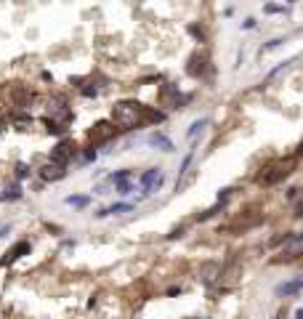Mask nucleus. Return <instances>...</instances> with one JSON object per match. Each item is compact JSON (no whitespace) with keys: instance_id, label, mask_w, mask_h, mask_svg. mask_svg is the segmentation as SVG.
I'll return each instance as SVG.
<instances>
[{"instance_id":"1","label":"nucleus","mask_w":303,"mask_h":319,"mask_svg":"<svg viewBox=\"0 0 303 319\" xmlns=\"http://www.w3.org/2000/svg\"><path fill=\"white\" fill-rule=\"evenodd\" d=\"M163 120V112H155L138 101H117L112 107V125L117 130H133L144 123H160Z\"/></svg>"},{"instance_id":"2","label":"nucleus","mask_w":303,"mask_h":319,"mask_svg":"<svg viewBox=\"0 0 303 319\" xmlns=\"http://www.w3.org/2000/svg\"><path fill=\"white\" fill-rule=\"evenodd\" d=\"M292 168H295V157H277L266 163L261 168V176H258V184L261 186H274L279 181H285V178L292 173Z\"/></svg>"},{"instance_id":"3","label":"nucleus","mask_w":303,"mask_h":319,"mask_svg":"<svg viewBox=\"0 0 303 319\" xmlns=\"http://www.w3.org/2000/svg\"><path fill=\"white\" fill-rule=\"evenodd\" d=\"M48 115H51L48 120H51V123H56V125H59V123H69L72 112L67 107V99H64V96H53L48 101Z\"/></svg>"},{"instance_id":"4","label":"nucleus","mask_w":303,"mask_h":319,"mask_svg":"<svg viewBox=\"0 0 303 319\" xmlns=\"http://www.w3.org/2000/svg\"><path fill=\"white\" fill-rule=\"evenodd\" d=\"M298 256H303V231L285 237V245H282L279 261H292V258H298Z\"/></svg>"},{"instance_id":"5","label":"nucleus","mask_w":303,"mask_h":319,"mask_svg":"<svg viewBox=\"0 0 303 319\" xmlns=\"http://www.w3.org/2000/svg\"><path fill=\"white\" fill-rule=\"evenodd\" d=\"M207 64H210V56H207V51H194L192 56H189V64H186L189 77H205Z\"/></svg>"},{"instance_id":"6","label":"nucleus","mask_w":303,"mask_h":319,"mask_svg":"<svg viewBox=\"0 0 303 319\" xmlns=\"http://www.w3.org/2000/svg\"><path fill=\"white\" fill-rule=\"evenodd\" d=\"M115 133H117V128L112 125L109 120H101V123H96V125L88 130V141L91 144H104V141H109Z\"/></svg>"},{"instance_id":"7","label":"nucleus","mask_w":303,"mask_h":319,"mask_svg":"<svg viewBox=\"0 0 303 319\" xmlns=\"http://www.w3.org/2000/svg\"><path fill=\"white\" fill-rule=\"evenodd\" d=\"M163 181H165V176H163V171L160 168H149V171L141 176V189H144V194H152V192H157L160 186H163Z\"/></svg>"},{"instance_id":"8","label":"nucleus","mask_w":303,"mask_h":319,"mask_svg":"<svg viewBox=\"0 0 303 319\" xmlns=\"http://www.w3.org/2000/svg\"><path fill=\"white\" fill-rule=\"evenodd\" d=\"M67 176V165L61 163H53V160H48L43 168H40V178L43 181H59V178Z\"/></svg>"},{"instance_id":"9","label":"nucleus","mask_w":303,"mask_h":319,"mask_svg":"<svg viewBox=\"0 0 303 319\" xmlns=\"http://www.w3.org/2000/svg\"><path fill=\"white\" fill-rule=\"evenodd\" d=\"M8 96H11L14 107H19V109L30 107V101H32V93L27 91L24 86H11V91H8Z\"/></svg>"},{"instance_id":"10","label":"nucleus","mask_w":303,"mask_h":319,"mask_svg":"<svg viewBox=\"0 0 303 319\" xmlns=\"http://www.w3.org/2000/svg\"><path fill=\"white\" fill-rule=\"evenodd\" d=\"M72 154H74V144H72V141H61V144H56V146H53L51 160H53V163L67 165V160H69Z\"/></svg>"},{"instance_id":"11","label":"nucleus","mask_w":303,"mask_h":319,"mask_svg":"<svg viewBox=\"0 0 303 319\" xmlns=\"http://www.w3.org/2000/svg\"><path fill=\"white\" fill-rule=\"evenodd\" d=\"M30 253V242H16V245L6 253V258H0V266H11L14 261H19L22 256H27Z\"/></svg>"},{"instance_id":"12","label":"nucleus","mask_w":303,"mask_h":319,"mask_svg":"<svg viewBox=\"0 0 303 319\" xmlns=\"http://www.w3.org/2000/svg\"><path fill=\"white\" fill-rule=\"evenodd\" d=\"M300 290H303V277H295V279H290V282H282V285H277V290H274V293H277V295H285V298H290V295L300 293Z\"/></svg>"},{"instance_id":"13","label":"nucleus","mask_w":303,"mask_h":319,"mask_svg":"<svg viewBox=\"0 0 303 319\" xmlns=\"http://www.w3.org/2000/svg\"><path fill=\"white\" fill-rule=\"evenodd\" d=\"M261 218H263L261 213L250 215V218H242V215H240V218H237L229 229H232V231H245V229H253V226H258V223H261Z\"/></svg>"},{"instance_id":"14","label":"nucleus","mask_w":303,"mask_h":319,"mask_svg":"<svg viewBox=\"0 0 303 319\" xmlns=\"http://www.w3.org/2000/svg\"><path fill=\"white\" fill-rule=\"evenodd\" d=\"M149 144L152 146H160L163 152H173V141H170L168 136H163V133H152L149 136Z\"/></svg>"},{"instance_id":"15","label":"nucleus","mask_w":303,"mask_h":319,"mask_svg":"<svg viewBox=\"0 0 303 319\" xmlns=\"http://www.w3.org/2000/svg\"><path fill=\"white\" fill-rule=\"evenodd\" d=\"M125 210H133V205H130V202H117V205H112V208H107V210H99L96 215H99V218H104V215H112V213H125Z\"/></svg>"},{"instance_id":"16","label":"nucleus","mask_w":303,"mask_h":319,"mask_svg":"<svg viewBox=\"0 0 303 319\" xmlns=\"http://www.w3.org/2000/svg\"><path fill=\"white\" fill-rule=\"evenodd\" d=\"M3 202H11V200H22V186H8V189L0 194Z\"/></svg>"},{"instance_id":"17","label":"nucleus","mask_w":303,"mask_h":319,"mask_svg":"<svg viewBox=\"0 0 303 319\" xmlns=\"http://www.w3.org/2000/svg\"><path fill=\"white\" fill-rule=\"evenodd\" d=\"M88 202H91V197H80V194L67 197V205H72V208H85Z\"/></svg>"},{"instance_id":"18","label":"nucleus","mask_w":303,"mask_h":319,"mask_svg":"<svg viewBox=\"0 0 303 319\" xmlns=\"http://www.w3.org/2000/svg\"><path fill=\"white\" fill-rule=\"evenodd\" d=\"M282 43H285V40H279V37H277V40H271V43H266V45L261 48V56H263V53H269V51H274V48H279Z\"/></svg>"},{"instance_id":"19","label":"nucleus","mask_w":303,"mask_h":319,"mask_svg":"<svg viewBox=\"0 0 303 319\" xmlns=\"http://www.w3.org/2000/svg\"><path fill=\"white\" fill-rule=\"evenodd\" d=\"M205 125H207V120H197V123H194L192 128H189V138H194V136H197V130L205 128Z\"/></svg>"},{"instance_id":"20","label":"nucleus","mask_w":303,"mask_h":319,"mask_svg":"<svg viewBox=\"0 0 303 319\" xmlns=\"http://www.w3.org/2000/svg\"><path fill=\"white\" fill-rule=\"evenodd\" d=\"M27 176H30V168H27L24 163H19L16 165V178H27Z\"/></svg>"},{"instance_id":"21","label":"nucleus","mask_w":303,"mask_h":319,"mask_svg":"<svg viewBox=\"0 0 303 319\" xmlns=\"http://www.w3.org/2000/svg\"><path fill=\"white\" fill-rule=\"evenodd\" d=\"M263 11H266V14H282V11H287V8L285 6H266Z\"/></svg>"},{"instance_id":"22","label":"nucleus","mask_w":303,"mask_h":319,"mask_svg":"<svg viewBox=\"0 0 303 319\" xmlns=\"http://www.w3.org/2000/svg\"><path fill=\"white\" fill-rule=\"evenodd\" d=\"M295 215H298V218H303V202H300L298 208H295Z\"/></svg>"},{"instance_id":"23","label":"nucleus","mask_w":303,"mask_h":319,"mask_svg":"<svg viewBox=\"0 0 303 319\" xmlns=\"http://www.w3.org/2000/svg\"><path fill=\"white\" fill-rule=\"evenodd\" d=\"M8 231H11V226H3V229H0V237H6Z\"/></svg>"},{"instance_id":"24","label":"nucleus","mask_w":303,"mask_h":319,"mask_svg":"<svg viewBox=\"0 0 303 319\" xmlns=\"http://www.w3.org/2000/svg\"><path fill=\"white\" fill-rule=\"evenodd\" d=\"M295 319H303V308H300V311H298V314H295Z\"/></svg>"},{"instance_id":"25","label":"nucleus","mask_w":303,"mask_h":319,"mask_svg":"<svg viewBox=\"0 0 303 319\" xmlns=\"http://www.w3.org/2000/svg\"><path fill=\"white\" fill-rule=\"evenodd\" d=\"M0 130H3V117H0Z\"/></svg>"},{"instance_id":"26","label":"nucleus","mask_w":303,"mask_h":319,"mask_svg":"<svg viewBox=\"0 0 303 319\" xmlns=\"http://www.w3.org/2000/svg\"><path fill=\"white\" fill-rule=\"evenodd\" d=\"M277 319H282V314H279V316H277Z\"/></svg>"}]
</instances>
